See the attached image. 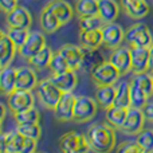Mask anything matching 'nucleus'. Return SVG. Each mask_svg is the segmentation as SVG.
I'll return each mask as SVG.
<instances>
[{"instance_id": "f257e3e1", "label": "nucleus", "mask_w": 153, "mask_h": 153, "mask_svg": "<svg viewBox=\"0 0 153 153\" xmlns=\"http://www.w3.org/2000/svg\"><path fill=\"white\" fill-rule=\"evenodd\" d=\"M86 137L89 140L90 149L94 152L108 153L116 146V132L108 122L91 125L86 132Z\"/></svg>"}, {"instance_id": "f03ea898", "label": "nucleus", "mask_w": 153, "mask_h": 153, "mask_svg": "<svg viewBox=\"0 0 153 153\" xmlns=\"http://www.w3.org/2000/svg\"><path fill=\"white\" fill-rule=\"evenodd\" d=\"M58 145L59 149L65 153H83L91 151L86 134H82L75 130H70L62 134L58 141Z\"/></svg>"}, {"instance_id": "7ed1b4c3", "label": "nucleus", "mask_w": 153, "mask_h": 153, "mask_svg": "<svg viewBox=\"0 0 153 153\" xmlns=\"http://www.w3.org/2000/svg\"><path fill=\"white\" fill-rule=\"evenodd\" d=\"M98 102L95 98L86 97V95H78L74 106V114L73 121L82 124V122L91 121L97 114Z\"/></svg>"}, {"instance_id": "20e7f679", "label": "nucleus", "mask_w": 153, "mask_h": 153, "mask_svg": "<svg viewBox=\"0 0 153 153\" xmlns=\"http://www.w3.org/2000/svg\"><path fill=\"white\" fill-rule=\"evenodd\" d=\"M62 94H63V91L58 86H55L50 79H45V81L39 82L36 86V95L40 103L50 110H54L58 101L61 100Z\"/></svg>"}, {"instance_id": "39448f33", "label": "nucleus", "mask_w": 153, "mask_h": 153, "mask_svg": "<svg viewBox=\"0 0 153 153\" xmlns=\"http://www.w3.org/2000/svg\"><path fill=\"white\" fill-rule=\"evenodd\" d=\"M125 40L128 42V45L137 46V47H151L153 43L152 32L148 28L146 24L137 23L133 24L132 27H129V30L125 31Z\"/></svg>"}, {"instance_id": "423d86ee", "label": "nucleus", "mask_w": 153, "mask_h": 153, "mask_svg": "<svg viewBox=\"0 0 153 153\" xmlns=\"http://www.w3.org/2000/svg\"><path fill=\"white\" fill-rule=\"evenodd\" d=\"M90 76L95 86H105V85H114L116 82H118L121 73L111 62L105 61L102 65H100L97 69L90 73Z\"/></svg>"}, {"instance_id": "0eeeda50", "label": "nucleus", "mask_w": 153, "mask_h": 153, "mask_svg": "<svg viewBox=\"0 0 153 153\" xmlns=\"http://www.w3.org/2000/svg\"><path fill=\"white\" fill-rule=\"evenodd\" d=\"M35 97L32 94V90H19L15 89L11 94L7 95V106L12 113L27 110L30 108H34Z\"/></svg>"}, {"instance_id": "6e6552de", "label": "nucleus", "mask_w": 153, "mask_h": 153, "mask_svg": "<svg viewBox=\"0 0 153 153\" xmlns=\"http://www.w3.org/2000/svg\"><path fill=\"white\" fill-rule=\"evenodd\" d=\"M145 113L144 109L138 108H129L128 109V114L125 118L124 124H122L120 132L128 136H136L144 129V124H145Z\"/></svg>"}, {"instance_id": "1a4fd4ad", "label": "nucleus", "mask_w": 153, "mask_h": 153, "mask_svg": "<svg viewBox=\"0 0 153 153\" xmlns=\"http://www.w3.org/2000/svg\"><path fill=\"white\" fill-rule=\"evenodd\" d=\"M76 97L73 91H66L62 94L61 100L58 101L56 106L54 108V117L59 122H67L73 121V114H74V106Z\"/></svg>"}, {"instance_id": "9d476101", "label": "nucleus", "mask_w": 153, "mask_h": 153, "mask_svg": "<svg viewBox=\"0 0 153 153\" xmlns=\"http://www.w3.org/2000/svg\"><path fill=\"white\" fill-rule=\"evenodd\" d=\"M26 137L18 130L0 134V153H23Z\"/></svg>"}, {"instance_id": "9b49d317", "label": "nucleus", "mask_w": 153, "mask_h": 153, "mask_svg": "<svg viewBox=\"0 0 153 153\" xmlns=\"http://www.w3.org/2000/svg\"><path fill=\"white\" fill-rule=\"evenodd\" d=\"M108 61L111 62L118 69L121 75H125L129 71H132V54H130V47L120 46V47L111 48V53L108 56Z\"/></svg>"}, {"instance_id": "f8f14e48", "label": "nucleus", "mask_w": 153, "mask_h": 153, "mask_svg": "<svg viewBox=\"0 0 153 153\" xmlns=\"http://www.w3.org/2000/svg\"><path fill=\"white\" fill-rule=\"evenodd\" d=\"M43 47H46V38L43 35V32L34 31L30 32L24 45L19 48V54H20L22 58H24L27 61L31 56H34L36 53H39Z\"/></svg>"}, {"instance_id": "ddd939ff", "label": "nucleus", "mask_w": 153, "mask_h": 153, "mask_svg": "<svg viewBox=\"0 0 153 153\" xmlns=\"http://www.w3.org/2000/svg\"><path fill=\"white\" fill-rule=\"evenodd\" d=\"M102 35H103V46L108 48H116L120 47L121 43L125 39V31L122 27L117 23H106L102 27Z\"/></svg>"}, {"instance_id": "4468645a", "label": "nucleus", "mask_w": 153, "mask_h": 153, "mask_svg": "<svg viewBox=\"0 0 153 153\" xmlns=\"http://www.w3.org/2000/svg\"><path fill=\"white\" fill-rule=\"evenodd\" d=\"M5 20L8 27H18V28H30L32 23L31 13L23 5H16L13 10L7 12Z\"/></svg>"}, {"instance_id": "2eb2a0df", "label": "nucleus", "mask_w": 153, "mask_h": 153, "mask_svg": "<svg viewBox=\"0 0 153 153\" xmlns=\"http://www.w3.org/2000/svg\"><path fill=\"white\" fill-rule=\"evenodd\" d=\"M19 47L12 42L7 32H1L0 35V67H7L12 63Z\"/></svg>"}, {"instance_id": "dca6fc26", "label": "nucleus", "mask_w": 153, "mask_h": 153, "mask_svg": "<svg viewBox=\"0 0 153 153\" xmlns=\"http://www.w3.org/2000/svg\"><path fill=\"white\" fill-rule=\"evenodd\" d=\"M132 54V71L134 74L145 73L149 70V47H130Z\"/></svg>"}, {"instance_id": "f3484780", "label": "nucleus", "mask_w": 153, "mask_h": 153, "mask_svg": "<svg viewBox=\"0 0 153 153\" xmlns=\"http://www.w3.org/2000/svg\"><path fill=\"white\" fill-rule=\"evenodd\" d=\"M125 13L132 19H143L149 13V4L146 0H120Z\"/></svg>"}, {"instance_id": "a211bd4d", "label": "nucleus", "mask_w": 153, "mask_h": 153, "mask_svg": "<svg viewBox=\"0 0 153 153\" xmlns=\"http://www.w3.org/2000/svg\"><path fill=\"white\" fill-rule=\"evenodd\" d=\"M38 78L34 67H19L16 73V89L19 90H32L36 89Z\"/></svg>"}, {"instance_id": "6ab92c4d", "label": "nucleus", "mask_w": 153, "mask_h": 153, "mask_svg": "<svg viewBox=\"0 0 153 153\" xmlns=\"http://www.w3.org/2000/svg\"><path fill=\"white\" fill-rule=\"evenodd\" d=\"M55 86H58L63 93L73 91L78 85V75H76L75 70H67L65 73H59V74H53L51 78H48Z\"/></svg>"}, {"instance_id": "aec40b11", "label": "nucleus", "mask_w": 153, "mask_h": 153, "mask_svg": "<svg viewBox=\"0 0 153 153\" xmlns=\"http://www.w3.org/2000/svg\"><path fill=\"white\" fill-rule=\"evenodd\" d=\"M61 54L65 56L71 70H79L82 66V58H83V48L82 46L75 45H63L59 48Z\"/></svg>"}, {"instance_id": "412c9836", "label": "nucleus", "mask_w": 153, "mask_h": 153, "mask_svg": "<svg viewBox=\"0 0 153 153\" xmlns=\"http://www.w3.org/2000/svg\"><path fill=\"white\" fill-rule=\"evenodd\" d=\"M82 48H83V58H82L81 69H83L89 74L106 61L103 54L98 48H90V47H82Z\"/></svg>"}, {"instance_id": "4be33fe9", "label": "nucleus", "mask_w": 153, "mask_h": 153, "mask_svg": "<svg viewBox=\"0 0 153 153\" xmlns=\"http://www.w3.org/2000/svg\"><path fill=\"white\" fill-rule=\"evenodd\" d=\"M46 5L55 13V16L59 19L62 26L67 24L74 16V8L65 0H51Z\"/></svg>"}, {"instance_id": "5701e85b", "label": "nucleus", "mask_w": 153, "mask_h": 153, "mask_svg": "<svg viewBox=\"0 0 153 153\" xmlns=\"http://www.w3.org/2000/svg\"><path fill=\"white\" fill-rule=\"evenodd\" d=\"M98 15L106 23H113L120 15V4L116 0H98Z\"/></svg>"}, {"instance_id": "b1692460", "label": "nucleus", "mask_w": 153, "mask_h": 153, "mask_svg": "<svg viewBox=\"0 0 153 153\" xmlns=\"http://www.w3.org/2000/svg\"><path fill=\"white\" fill-rule=\"evenodd\" d=\"M16 73L18 69L11 67V65L3 67L0 71V90L5 97L16 89Z\"/></svg>"}, {"instance_id": "393cba45", "label": "nucleus", "mask_w": 153, "mask_h": 153, "mask_svg": "<svg viewBox=\"0 0 153 153\" xmlns=\"http://www.w3.org/2000/svg\"><path fill=\"white\" fill-rule=\"evenodd\" d=\"M39 24L46 34H54L55 31L59 30V27H62V23L59 22V19L56 18L55 13L47 5H45V8L40 12Z\"/></svg>"}, {"instance_id": "a878e982", "label": "nucleus", "mask_w": 153, "mask_h": 153, "mask_svg": "<svg viewBox=\"0 0 153 153\" xmlns=\"http://www.w3.org/2000/svg\"><path fill=\"white\" fill-rule=\"evenodd\" d=\"M79 45H81L82 47L98 48L101 45H103L102 28L81 31L79 32Z\"/></svg>"}, {"instance_id": "bb28decb", "label": "nucleus", "mask_w": 153, "mask_h": 153, "mask_svg": "<svg viewBox=\"0 0 153 153\" xmlns=\"http://www.w3.org/2000/svg\"><path fill=\"white\" fill-rule=\"evenodd\" d=\"M105 118L106 122L109 125L114 128V129H121L122 124H124L125 118H126V114H128V109L121 108V106H117V105H111L110 108L105 109Z\"/></svg>"}, {"instance_id": "cd10ccee", "label": "nucleus", "mask_w": 153, "mask_h": 153, "mask_svg": "<svg viewBox=\"0 0 153 153\" xmlns=\"http://www.w3.org/2000/svg\"><path fill=\"white\" fill-rule=\"evenodd\" d=\"M95 100H97L98 105L101 108H103V109L110 108L111 105H114V100H116V86L114 85L97 86Z\"/></svg>"}, {"instance_id": "c85d7f7f", "label": "nucleus", "mask_w": 153, "mask_h": 153, "mask_svg": "<svg viewBox=\"0 0 153 153\" xmlns=\"http://www.w3.org/2000/svg\"><path fill=\"white\" fill-rule=\"evenodd\" d=\"M114 105L121 106V108H125V109H129L132 106V103H130V82L129 81L122 79L116 86Z\"/></svg>"}, {"instance_id": "c756f323", "label": "nucleus", "mask_w": 153, "mask_h": 153, "mask_svg": "<svg viewBox=\"0 0 153 153\" xmlns=\"http://www.w3.org/2000/svg\"><path fill=\"white\" fill-rule=\"evenodd\" d=\"M53 51H51L50 47H43L39 53H36L34 56H31L30 59H27L30 66H32L34 69L36 70H42V69H46V67L50 66V62H51V58H53Z\"/></svg>"}, {"instance_id": "7c9ffc66", "label": "nucleus", "mask_w": 153, "mask_h": 153, "mask_svg": "<svg viewBox=\"0 0 153 153\" xmlns=\"http://www.w3.org/2000/svg\"><path fill=\"white\" fill-rule=\"evenodd\" d=\"M148 94L138 86L137 83L130 81V108H138V109H144L148 105Z\"/></svg>"}, {"instance_id": "2f4dec72", "label": "nucleus", "mask_w": 153, "mask_h": 153, "mask_svg": "<svg viewBox=\"0 0 153 153\" xmlns=\"http://www.w3.org/2000/svg\"><path fill=\"white\" fill-rule=\"evenodd\" d=\"M75 13L79 18L98 13V0H76Z\"/></svg>"}, {"instance_id": "473e14b6", "label": "nucleus", "mask_w": 153, "mask_h": 153, "mask_svg": "<svg viewBox=\"0 0 153 153\" xmlns=\"http://www.w3.org/2000/svg\"><path fill=\"white\" fill-rule=\"evenodd\" d=\"M79 30L85 31V30H97V28H102L105 22L102 20L98 13L95 15H89V16H81L79 18Z\"/></svg>"}, {"instance_id": "72a5a7b5", "label": "nucleus", "mask_w": 153, "mask_h": 153, "mask_svg": "<svg viewBox=\"0 0 153 153\" xmlns=\"http://www.w3.org/2000/svg\"><path fill=\"white\" fill-rule=\"evenodd\" d=\"M13 118H15L16 124H32V122L40 121V113L35 108H30L27 110L13 113Z\"/></svg>"}, {"instance_id": "f704fd0d", "label": "nucleus", "mask_w": 153, "mask_h": 153, "mask_svg": "<svg viewBox=\"0 0 153 153\" xmlns=\"http://www.w3.org/2000/svg\"><path fill=\"white\" fill-rule=\"evenodd\" d=\"M132 82L137 83L144 91L148 94V97L151 98L153 95V76L152 74H148V73H140V74H134L132 79Z\"/></svg>"}, {"instance_id": "c9c22d12", "label": "nucleus", "mask_w": 153, "mask_h": 153, "mask_svg": "<svg viewBox=\"0 0 153 153\" xmlns=\"http://www.w3.org/2000/svg\"><path fill=\"white\" fill-rule=\"evenodd\" d=\"M16 130L24 136V137L35 138L39 140L42 137V129H40L39 122H32V124H18Z\"/></svg>"}, {"instance_id": "e433bc0d", "label": "nucleus", "mask_w": 153, "mask_h": 153, "mask_svg": "<svg viewBox=\"0 0 153 153\" xmlns=\"http://www.w3.org/2000/svg\"><path fill=\"white\" fill-rule=\"evenodd\" d=\"M50 70L53 71V74H59V73H65L67 70H70V66L67 63V61L65 59V56L61 54V51H55L53 54V58L50 62Z\"/></svg>"}, {"instance_id": "4c0bfd02", "label": "nucleus", "mask_w": 153, "mask_h": 153, "mask_svg": "<svg viewBox=\"0 0 153 153\" xmlns=\"http://www.w3.org/2000/svg\"><path fill=\"white\" fill-rule=\"evenodd\" d=\"M136 141L140 144V146L145 153L153 152V130L143 129L138 134H136Z\"/></svg>"}, {"instance_id": "58836bf2", "label": "nucleus", "mask_w": 153, "mask_h": 153, "mask_svg": "<svg viewBox=\"0 0 153 153\" xmlns=\"http://www.w3.org/2000/svg\"><path fill=\"white\" fill-rule=\"evenodd\" d=\"M8 36L12 39V42L18 46L19 48L24 45V42L27 40L28 38L30 32L28 28H18V27H8V31H7Z\"/></svg>"}, {"instance_id": "ea45409f", "label": "nucleus", "mask_w": 153, "mask_h": 153, "mask_svg": "<svg viewBox=\"0 0 153 153\" xmlns=\"http://www.w3.org/2000/svg\"><path fill=\"white\" fill-rule=\"evenodd\" d=\"M120 153H143V148L137 141H124L118 145Z\"/></svg>"}, {"instance_id": "a19ab883", "label": "nucleus", "mask_w": 153, "mask_h": 153, "mask_svg": "<svg viewBox=\"0 0 153 153\" xmlns=\"http://www.w3.org/2000/svg\"><path fill=\"white\" fill-rule=\"evenodd\" d=\"M19 0H0V7H1V11L3 12H10L11 10H13V8L16 7Z\"/></svg>"}, {"instance_id": "79ce46f5", "label": "nucleus", "mask_w": 153, "mask_h": 153, "mask_svg": "<svg viewBox=\"0 0 153 153\" xmlns=\"http://www.w3.org/2000/svg\"><path fill=\"white\" fill-rule=\"evenodd\" d=\"M36 144H38V140L26 137V144H24L23 153H34L36 151Z\"/></svg>"}, {"instance_id": "37998d69", "label": "nucleus", "mask_w": 153, "mask_h": 153, "mask_svg": "<svg viewBox=\"0 0 153 153\" xmlns=\"http://www.w3.org/2000/svg\"><path fill=\"white\" fill-rule=\"evenodd\" d=\"M144 113H145L146 120L153 121V103H148V105L144 108Z\"/></svg>"}, {"instance_id": "c03bdc74", "label": "nucleus", "mask_w": 153, "mask_h": 153, "mask_svg": "<svg viewBox=\"0 0 153 153\" xmlns=\"http://www.w3.org/2000/svg\"><path fill=\"white\" fill-rule=\"evenodd\" d=\"M149 70L153 71V43L149 47Z\"/></svg>"}, {"instance_id": "a18cd8bd", "label": "nucleus", "mask_w": 153, "mask_h": 153, "mask_svg": "<svg viewBox=\"0 0 153 153\" xmlns=\"http://www.w3.org/2000/svg\"><path fill=\"white\" fill-rule=\"evenodd\" d=\"M0 108H1V124H3V121H4V118H5V113H7V108H5V105L4 103H1L0 105Z\"/></svg>"}, {"instance_id": "49530a36", "label": "nucleus", "mask_w": 153, "mask_h": 153, "mask_svg": "<svg viewBox=\"0 0 153 153\" xmlns=\"http://www.w3.org/2000/svg\"><path fill=\"white\" fill-rule=\"evenodd\" d=\"M152 76H153V71H152Z\"/></svg>"}]
</instances>
